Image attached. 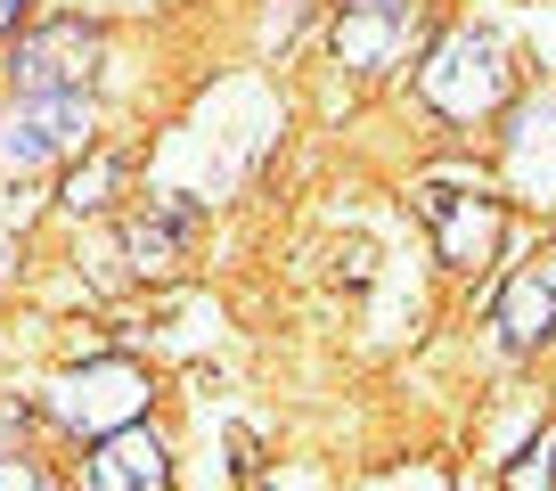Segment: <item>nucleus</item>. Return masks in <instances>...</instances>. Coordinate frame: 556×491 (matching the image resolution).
I'll use <instances>...</instances> for the list:
<instances>
[{"instance_id": "obj_1", "label": "nucleus", "mask_w": 556, "mask_h": 491, "mask_svg": "<svg viewBox=\"0 0 556 491\" xmlns=\"http://www.w3.org/2000/svg\"><path fill=\"white\" fill-rule=\"evenodd\" d=\"M148 402H156V377L139 361H123V352H99V361L66 368L50 386V418L66 426V435H83V442H106V435H123V426H139Z\"/></svg>"}, {"instance_id": "obj_5", "label": "nucleus", "mask_w": 556, "mask_h": 491, "mask_svg": "<svg viewBox=\"0 0 556 491\" xmlns=\"http://www.w3.org/2000/svg\"><path fill=\"white\" fill-rule=\"evenodd\" d=\"M417 213L434 229L442 263L483 270L491 254H500V197H491L483 180H426V189H417Z\"/></svg>"}, {"instance_id": "obj_7", "label": "nucleus", "mask_w": 556, "mask_h": 491, "mask_svg": "<svg viewBox=\"0 0 556 491\" xmlns=\"http://www.w3.org/2000/svg\"><path fill=\"white\" fill-rule=\"evenodd\" d=\"M83 491H173V451L148 435V418L123 426V435L90 442L83 458Z\"/></svg>"}, {"instance_id": "obj_8", "label": "nucleus", "mask_w": 556, "mask_h": 491, "mask_svg": "<svg viewBox=\"0 0 556 491\" xmlns=\"http://www.w3.org/2000/svg\"><path fill=\"white\" fill-rule=\"evenodd\" d=\"M556 336V254L540 270H516L500 295V344L507 352H540Z\"/></svg>"}, {"instance_id": "obj_3", "label": "nucleus", "mask_w": 556, "mask_h": 491, "mask_svg": "<svg viewBox=\"0 0 556 491\" xmlns=\"http://www.w3.org/2000/svg\"><path fill=\"white\" fill-rule=\"evenodd\" d=\"M99 58H106V34H99V25H83V17L34 25V34H17V50H9V90H17V99H58V90H90Z\"/></svg>"}, {"instance_id": "obj_12", "label": "nucleus", "mask_w": 556, "mask_h": 491, "mask_svg": "<svg viewBox=\"0 0 556 491\" xmlns=\"http://www.w3.org/2000/svg\"><path fill=\"white\" fill-rule=\"evenodd\" d=\"M17 17H25V0H0V41L17 34Z\"/></svg>"}, {"instance_id": "obj_4", "label": "nucleus", "mask_w": 556, "mask_h": 491, "mask_svg": "<svg viewBox=\"0 0 556 491\" xmlns=\"http://www.w3.org/2000/svg\"><path fill=\"white\" fill-rule=\"evenodd\" d=\"M90 148V90H58V99H17L0 115V173H41L58 156Z\"/></svg>"}, {"instance_id": "obj_6", "label": "nucleus", "mask_w": 556, "mask_h": 491, "mask_svg": "<svg viewBox=\"0 0 556 491\" xmlns=\"http://www.w3.org/2000/svg\"><path fill=\"white\" fill-rule=\"evenodd\" d=\"M336 66L352 74H384L417 50V0H344L336 9Z\"/></svg>"}, {"instance_id": "obj_10", "label": "nucleus", "mask_w": 556, "mask_h": 491, "mask_svg": "<svg viewBox=\"0 0 556 491\" xmlns=\"http://www.w3.org/2000/svg\"><path fill=\"white\" fill-rule=\"evenodd\" d=\"M123 180V156H90V173H74L66 180V213H90V205H106V189Z\"/></svg>"}, {"instance_id": "obj_11", "label": "nucleus", "mask_w": 556, "mask_h": 491, "mask_svg": "<svg viewBox=\"0 0 556 491\" xmlns=\"http://www.w3.org/2000/svg\"><path fill=\"white\" fill-rule=\"evenodd\" d=\"M0 491H50V475L34 458H0Z\"/></svg>"}, {"instance_id": "obj_2", "label": "nucleus", "mask_w": 556, "mask_h": 491, "mask_svg": "<svg viewBox=\"0 0 556 491\" xmlns=\"http://www.w3.org/2000/svg\"><path fill=\"white\" fill-rule=\"evenodd\" d=\"M417 99L434 106V115H451V123L491 115V106L507 99V50L491 34H475V25L442 34L434 50L417 58Z\"/></svg>"}, {"instance_id": "obj_9", "label": "nucleus", "mask_w": 556, "mask_h": 491, "mask_svg": "<svg viewBox=\"0 0 556 491\" xmlns=\"http://www.w3.org/2000/svg\"><path fill=\"white\" fill-rule=\"evenodd\" d=\"M507 491H556V426L532 435L516 458H507Z\"/></svg>"}]
</instances>
